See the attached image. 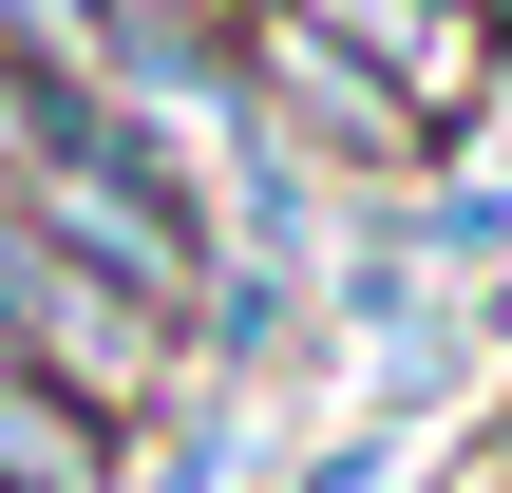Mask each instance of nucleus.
<instances>
[{"label":"nucleus","instance_id":"1","mask_svg":"<svg viewBox=\"0 0 512 493\" xmlns=\"http://www.w3.org/2000/svg\"><path fill=\"white\" fill-rule=\"evenodd\" d=\"M19 228H38L57 266H95L114 304H152V323H190L209 266H228L209 171H190L171 133H133V114H38V152H19Z\"/></svg>","mask_w":512,"mask_h":493},{"label":"nucleus","instance_id":"2","mask_svg":"<svg viewBox=\"0 0 512 493\" xmlns=\"http://www.w3.org/2000/svg\"><path fill=\"white\" fill-rule=\"evenodd\" d=\"M247 114H266L285 152H323V171H418L399 76H380V57H342L304 0H247Z\"/></svg>","mask_w":512,"mask_h":493},{"label":"nucleus","instance_id":"3","mask_svg":"<svg viewBox=\"0 0 512 493\" xmlns=\"http://www.w3.org/2000/svg\"><path fill=\"white\" fill-rule=\"evenodd\" d=\"M304 19H323L342 57H380V76H399L418 152H456V133H475V95H494V57H512V38H475L456 0H304Z\"/></svg>","mask_w":512,"mask_h":493},{"label":"nucleus","instance_id":"4","mask_svg":"<svg viewBox=\"0 0 512 493\" xmlns=\"http://www.w3.org/2000/svg\"><path fill=\"white\" fill-rule=\"evenodd\" d=\"M114 437H133V418H95V399H57L38 361H0V493H114Z\"/></svg>","mask_w":512,"mask_h":493},{"label":"nucleus","instance_id":"5","mask_svg":"<svg viewBox=\"0 0 512 493\" xmlns=\"http://www.w3.org/2000/svg\"><path fill=\"white\" fill-rule=\"evenodd\" d=\"M456 19H475V38H512V0H456Z\"/></svg>","mask_w":512,"mask_h":493}]
</instances>
